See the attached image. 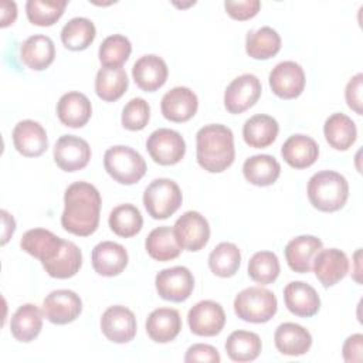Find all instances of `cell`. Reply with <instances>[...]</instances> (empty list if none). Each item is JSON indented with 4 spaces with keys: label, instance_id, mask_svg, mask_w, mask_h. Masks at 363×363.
Instances as JSON below:
<instances>
[{
    "label": "cell",
    "instance_id": "1",
    "mask_svg": "<svg viewBox=\"0 0 363 363\" xmlns=\"http://www.w3.org/2000/svg\"><path fill=\"white\" fill-rule=\"evenodd\" d=\"M101 194L88 182H74L64 193L61 225L65 231L86 237L96 231L101 216Z\"/></svg>",
    "mask_w": 363,
    "mask_h": 363
},
{
    "label": "cell",
    "instance_id": "2",
    "mask_svg": "<svg viewBox=\"0 0 363 363\" xmlns=\"http://www.w3.org/2000/svg\"><path fill=\"white\" fill-rule=\"evenodd\" d=\"M196 157L200 167L208 173L228 169L235 157L233 130L220 123L200 128L196 135Z\"/></svg>",
    "mask_w": 363,
    "mask_h": 363
},
{
    "label": "cell",
    "instance_id": "3",
    "mask_svg": "<svg viewBox=\"0 0 363 363\" xmlns=\"http://www.w3.org/2000/svg\"><path fill=\"white\" fill-rule=\"evenodd\" d=\"M349 183L337 172L322 170L315 173L308 182V199L319 211H337L346 204Z\"/></svg>",
    "mask_w": 363,
    "mask_h": 363
},
{
    "label": "cell",
    "instance_id": "4",
    "mask_svg": "<svg viewBox=\"0 0 363 363\" xmlns=\"http://www.w3.org/2000/svg\"><path fill=\"white\" fill-rule=\"evenodd\" d=\"M278 309L277 296L262 286H250L240 291L234 299L235 315L251 323H265L274 318Z\"/></svg>",
    "mask_w": 363,
    "mask_h": 363
},
{
    "label": "cell",
    "instance_id": "5",
    "mask_svg": "<svg viewBox=\"0 0 363 363\" xmlns=\"http://www.w3.org/2000/svg\"><path fill=\"white\" fill-rule=\"evenodd\" d=\"M106 173L121 184H135L146 173V162L139 152L129 146L116 145L104 155Z\"/></svg>",
    "mask_w": 363,
    "mask_h": 363
},
{
    "label": "cell",
    "instance_id": "6",
    "mask_svg": "<svg viewBox=\"0 0 363 363\" xmlns=\"http://www.w3.org/2000/svg\"><path fill=\"white\" fill-rule=\"evenodd\" d=\"M183 194L176 182L160 177L150 182L143 193V206L155 220H164L174 214L182 206Z\"/></svg>",
    "mask_w": 363,
    "mask_h": 363
},
{
    "label": "cell",
    "instance_id": "7",
    "mask_svg": "<svg viewBox=\"0 0 363 363\" xmlns=\"http://www.w3.org/2000/svg\"><path fill=\"white\" fill-rule=\"evenodd\" d=\"M146 149L156 163L173 166L184 157L186 142L177 130L159 128L149 135Z\"/></svg>",
    "mask_w": 363,
    "mask_h": 363
},
{
    "label": "cell",
    "instance_id": "8",
    "mask_svg": "<svg viewBox=\"0 0 363 363\" xmlns=\"http://www.w3.org/2000/svg\"><path fill=\"white\" fill-rule=\"evenodd\" d=\"M155 286L160 298L170 302H183L194 289V277L183 265L164 268L157 272Z\"/></svg>",
    "mask_w": 363,
    "mask_h": 363
},
{
    "label": "cell",
    "instance_id": "9",
    "mask_svg": "<svg viewBox=\"0 0 363 363\" xmlns=\"http://www.w3.org/2000/svg\"><path fill=\"white\" fill-rule=\"evenodd\" d=\"M173 230L182 250L191 252L200 251L210 238V225L207 218L193 210L183 213L176 220Z\"/></svg>",
    "mask_w": 363,
    "mask_h": 363
},
{
    "label": "cell",
    "instance_id": "10",
    "mask_svg": "<svg viewBox=\"0 0 363 363\" xmlns=\"http://www.w3.org/2000/svg\"><path fill=\"white\" fill-rule=\"evenodd\" d=\"M82 311L79 295L71 289H55L43 301V315L55 325L74 322Z\"/></svg>",
    "mask_w": 363,
    "mask_h": 363
},
{
    "label": "cell",
    "instance_id": "11",
    "mask_svg": "<svg viewBox=\"0 0 363 363\" xmlns=\"http://www.w3.org/2000/svg\"><path fill=\"white\" fill-rule=\"evenodd\" d=\"M261 91V82L254 74H242L227 85L224 91V106L230 113H242L258 101Z\"/></svg>",
    "mask_w": 363,
    "mask_h": 363
},
{
    "label": "cell",
    "instance_id": "12",
    "mask_svg": "<svg viewBox=\"0 0 363 363\" xmlns=\"http://www.w3.org/2000/svg\"><path fill=\"white\" fill-rule=\"evenodd\" d=\"M135 313L123 306H109L101 316V330L104 336L113 343H128L136 336Z\"/></svg>",
    "mask_w": 363,
    "mask_h": 363
},
{
    "label": "cell",
    "instance_id": "13",
    "mask_svg": "<svg viewBox=\"0 0 363 363\" xmlns=\"http://www.w3.org/2000/svg\"><path fill=\"white\" fill-rule=\"evenodd\" d=\"M190 330L197 336H216L225 325V313L218 302L206 299L197 302L187 313Z\"/></svg>",
    "mask_w": 363,
    "mask_h": 363
},
{
    "label": "cell",
    "instance_id": "14",
    "mask_svg": "<svg viewBox=\"0 0 363 363\" xmlns=\"http://www.w3.org/2000/svg\"><path fill=\"white\" fill-rule=\"evenodd\" d=\"M269 86L282 99L298 98L305 88L303 68L295 61H282L269 72Z\"/></svg>",
    "mask_w": 363,
    "mask_h": 363
},
{
    "label": "cell",
    "instance_id": "15",
    "mask_svg": "<svg viewBox=\"0 0 363 363\" xmlns=\"http://www.w3.org/2000/svg\"><path fill=\"white\" fill-rule=\"evenodd\" d=\"M89 143L75 135H62L54 146V160L64 172L84 169L91 159Z\"/></svg>",
    "mask_w": 363,
    "mask_h": 363
},
{
    "label": "cell",
    "instance_id": "16",
    "mask_svg": "<svg viewBox=\"0 0 363 363\" xmlns=\"http://www.w3.org/2000/svg\"><path fill=\"white\" fill-rule=\"evenodd\" d=\"M199 108L197 95L187 86H174L167 91L160 102L162 115L172 122H187Z\"/></svg>",
    "mask_w": 363,
    "mask_h": 363
},
{
    "label": "cell",
    "instance_id": "17",
    "mask_svg": "<svg viewBox=\"0 0 363 363\" xmlns=\"http://www.w3.org/2000/svg\"><path fill=\"white\" fill-rule=\"evenodd\" d=\"M62 238L45 228H31L26 231L20 240L23 251L37 258L41 265L52 261L62 250Z\"/></svg>",
    "mask_w": 363,
    "mask_h": 363
},
{
    "label": "cell",
    "instance_id": "18",
    "mask_svg": "<svg viewBox=\"0 0 363 363\" xmlns=\"http://www.w3.org/2000/svg\"><path fill=\"white\" fill-rule=\"evenodd\" d=\"M313 271L325 288L333 286L349 272L347 255L337 248H322L313 258Z\"/></svg>",
    "mask_w": 363,
    "mask_h": 363
},
{
    "label": "cell",
    "instance_id": "19",
    "mask_svg": "<svg viewBox=\"0 0 363 363\" xmlns=\"http://www.w3.org/2000/svg\"><path fill=\"white\" fill-rule=\"evenodd\" d=\"M13 143L26 157L41 156L48 147V136L41 123L33 119L20 121L13 129Z\"/></svg>",
    "mask_w": 363,
    "mask_h": 363
},
{
    "label": "cell",
    "instance_id": "20",
    "mask_svg": "<svg viewBox=\"0 0 363 363\" xmlns=\"http://www.w3.org/2000/svg\"><path fill=\"white\" fill-rule=\"evenodd\" d=\"M167 75V64L162 57L155 54L142 55L132 67L133 81L145 92H155L162 88Z\"/></svg>",
    "mask_w": 363,
    "mask_h": 363
},
{
    "label": "cell",
    "instance_id": "21",
    "mask_svg": "<svg viewBox=\"0 0 363 363\" xmlns=\"http://www.w3.org/2000/svg\"><path fill=\"white\" fill-rule=\"evenodd\" d=\"M284 301L286 309L301 318H311L320 308V298L316 289L303 281L289 282L284 288Z\"/></svg>",
    "mask_w": 363,
    "mask_h": 363
},
{
    "label": "cell",
    "instance_id": "22",
    "mask_svg": "<svg viewBox=\"0 0 363 363\" xmlns=\"http://www.w3.org/2000/svg\"><path fill=\"white\" fill-rule=\"evenodd\" d=\"M128 251L119 242L102 241L92 250L91 261L95 272L102 277H116L128 265Z\"/></svg>",
    "mask_w": 363,
    "mask_h": 363
},
{
    "label": "cell",
    "instance_id": "23",
    "mask_svg": "<svg viewBox=\"0 0 363 363\" xmlns=\"http://www.w3.org/2000/svg\"><path fill=\"white\" fill-rule=\"evenodd\" d=\"M146 333L156 343H167L177 337L182 330V318L177 309L157 308L146 319Z\"/></svg>",
    "mask_w": 363,
    "mask_h": 363
},
{
    "label": "cell",
    "instance_id": "24",
    "mask_svg": "<svg viewBox=\"0 0 363 363\" xmlns=\"http://www.w3.org/2000/svg\"><path fill=\"white\" fill-rule=\"evenodd\" d=\"M322 250L320 238L315 235H299L285 247V259L289 268L298 274H306L312 268L315 255Z\"/></svg>",
    "mask_w": 363,
    "mask_h": 363
},
{
    "label": "cell",
    "instance_id": "25",
    "mask_svg": "<svg viewBox=\"0 0 363 363\" xmlns=\"http://www.w3.org/2000/svg\"><path fill=\"white\" fill-rule=\"evenodd\" d=\"M91 101L82 92H67L57 104V116L68 128H82L91 119Z\"/></svg>",
    "mask_w": 363,
    "mask_h": 363
},
{
    "label": "cell",
    "instance_id": "26",
    "mask_svg": "<svg viewBox=\"0 0 363 363\" xmlns=\"http://www.w3.org/2000/svg\"><path fill=\"white\" fill-rule=\"evenodd\" d=\"M274 342L279 353L285 356H302L312 346V335L298 323L285 322L277 328Z\"/></svg>",
    "mask_w": 363,
    "mask_h": 363
},
{
    "label": "cell",
    "instance_id": "27",
    "mask_svg": "<svg viewBox=\"0 0 363 363\" xmlns=\"http://www.w3.org/2000/svg\"><path fill=\"white\" fill-rule=\"evenodd\" d=\"M281 155L291 167L306 169L316 162L319 156V146L311 136L296 133L284 142Z\"/></svg>",
    "mask_w": 363,
    "mask_h": 363
},
{
    "label": "cell",
    "instance_id": "28",
    "mask_svg": "<svg viewBox=\"0 0 363 363\" xmlns=\"http://www.w3.org/2000/svg\"><path fill=\"white\" fill-rule=\"evenodd\" d=\"M23 62L33 71H44L55 58L54 41L44 34H34L26 38L20 47Z\"/></svg>",
    "mask_w": 363,
    "mask_h": 363
},
{
    "label": "cell",
    "instance_id": "29",
    "mask_svg": "<svg viewBox=\"0 0 363 363\" xmlns=\"http://www.w3.org/2000/svg\"><path fill=\"white\" fill-rule=\"evenodd\" d=\"M278 132L279 125L277 119L265 113H257L251 116L242 126L244 142L250 147L255 149H262L272 145L278 136Z\"/></svg>",
    "mask_w": 363,
    "mask_h": 363
},
{
    "label": "cell",
    "instance_id": "30",
    "mask_svg": "<svg viewBox=\"0 0 363 363\" xmlns=\"http://www.w3.org/2000/svg\"><path fill=\"white\" fill-rule=\"evenodd\" d=\"M43 329V312L34 303H24L17 308L10 320V330L16 340L28 343Z\"/></svg>",
    "mask_w": 363,
    "mask_h": 363
},
{
    "label": "cell",
    "instance_id": "31",
    "mask_svg": "<svg viewBox=\"0 0 363 363\" xmlns=\"http://www.w3.org/2000/svg\"><path fill=\"white\" fill-rule=\"evenodd\" d=\"M145 248L150 258L160 262L172 261L182 252V247L176 238L174 230L169 225H162L152 230L145 240Z\"/></svg>",
    "mask_w": 363,
    "mask_h": 363
},
{
    "label": "cell",
    "instance_id": "32",
    "mask_svg": "<svg viewBox=\"0 0 363 363\" xmlns=\"http://www.w3.org/2000/svg\"><path fill=\"white\" fill-rule=\"evenodd\" d=\"M242 174L254 186H271L281 174V164L271 155H254L244 162Z\"/></svg>",
    "mask_w": 363,
    "mask_h": 363
},
{
    "label": "cell",
    "instance_id": "33",
    "mask_svg": "<svg viewBox=\"0 0 363 363\" xmlns=\"http://www.w3.org/2000/svg\"><path fill=\"white\" fill-rule=\"evenodd\" d=\"M326 142L336 150H347L357 139L356 123L345 113H332L323 125Z\"/></svg>",
    "mask_w": 363,
    "mask_h": 363
},
{
    "label": "cell",
    "instance_id": "34",
    "mask_svg": "<svg viewBox=\"0 0 363 363\" xmlns=\"http://www.w3.org/2000/svg\"><path fill=\"white\" fill-rule=\"evenodd\" d=\"M262 349L261 339L250 330H234L225 340V352L233 362L244 363L255 360Z\"/></svg>",
    "mask_w": 363,
    "mask_h": 363
},
{
    "label": "cell",
    "instance_id": "35",
    "mask_svg": "<svg viewBox=\"0 0 363 363\" xmlns=\"http://www.w3.org/2000/svg\"><path fill=\"white\" fill-rule=\"evenodd\" d=\"M281 50V37L269 26L259 27L247 34L245 51L254 60H268Z\"/></svg>",
    "mask_w": 363,
    "mask_h": 363
},
{
    "label": "cell",
    "instance_id": "36",
    "mask_svg": "<svg viewBox=\"0 0 363 363\" xmlns=\"http://www.w3.org/2000/svg\"><path fill=\"white\" fill-rule=\"evenodd\" d=\"M129 79L126 71L121 68L102 67L95 77V92L105 102L119 99L128 89Z\"/></svg>",
    "mask_w": 363,
    "mask_h": 363
},
{
    "label": "cell",
    "instance_id": "37",
    "mask_svg": "<svg viewBox=\"0 0 363 363\" xmlns=\"http://www.w3.org/2000/svg\"><path fill=\"white\" fill-rule=\"evenodd\" d=\"M82 265V252L72 241H64L61 252L50 262L44 264L45 272L57 279H67L74 277Z\"/></svg>",
    "mask_w": 363,
    "mask_h": 363
},
{
    "label": "cell",
    "instance_id": "38",
    "mask_svg": "<svg viewBox=\"0 0 363 363\" xmlns=\"http://www.w3.org/2000/svg\"><path fill=\"white\" fill-rule=\"evenodd\" d=\"M95 24L86 17H74L61 30V41L71 51H82L95 40Z\"/></svg>",
    "mask_w": 363,
    "mask_h": 363
},
{
    "label": "cell",
    "instance_id": "39",
    "mask_svg": "<svg viewBox=\"0 0 363 363\" xmlns=\"http://www.w3.org/2000/svg\"><path fill=\"white\" fill-rule=\"evenodd\" d=\"M111 230L123 238L136 235L143 225V217L139 208L130 203L116 206L108 218Z\"/></svg>",
    "mask_w": 363,
    "mask_h": 363
},
{
    "label": "cell",
    "instance_id": "40",
    "mask_svg": "<svg viewBox=\"0 0 363 363\" xmlns=\"http://www.w3.org/2000/svg\"><path fill=\"white\" fill-rule=\"evenodd\" d=\"M241 264V252L234 242H220L208 255V267L211 272L221 278L235 275Z\"/></svg>",
    "mask_w": 363,
    "mask_h": 363
},
{
    "label": "cell",
    "instance_id": "41",
    "mask_svg": "<svg viewBox=\"0 0 363 363\" xmlns=\"http://www.w3.org/2000/svg\"><path fill=\"white\" fill-rule=\"evenodd\" d=\"M67 4V0H28L26 14L31 24L48 27L61 18Z\"/></svg>",
    "mask_w": 363,
    "mask_h": 363
},
{
    "label": "cell",
    "instance_id": "42",
    "mask_svg": "<svg viewBox=\"0 0 363 363\" xmlns=\"http://www.w3.org/2000/svg\"><path fill=\"white\" fill-rule=\"evenodd\" d=\"M132 52V44L128 37L122 34H112L106 37L99 45L98 57L104 67L121 68Z\"/></svg>",
    "mask_w": 363,
    "mask_h": 363
},
{
    "label": "cell",
    "instance_id": "43",
    "mask_svg": "<svg viewBox=\"0 0 363 363\" xmlns=\"http://www.w3.org/2000/svg\"><path fill=\"white\" fill-rule=\"evenodd\" d=\"M279 261L272 251H258L248 261V277L261 285L272 284L279 275Z\"/></svg>",
    "mask_w": 363,
    "mask_h": 363
},
{
    "label": "cell",
    "instance_id": "44",
    "mask_svg": "<svg viewBox=\"0 0 363 363\" xmlns=\"http://www.w3.org/2000/svg\"><path fill=\"white\" fill-rule=\"evenodd\" d=\"M150 119V106L143 98H132L122 109V126L128 130H142Z\"/></svg>",
    "mask_w": 363,
    "mask_h": 363
},
{
    "label": "cell",
    "instance_id": "45",
    "mask_svg": "<svg viewBox=\"0 0 363 363\" xmlns=\"http://www.w3.org/2000/svg\"><path fill=\"white\" fill-rule=\"evenodd\" d=\"M224 9L230 17L234 20H248L252 18L261 9V1L259 0H225L224 1Z\"/></svg>",
    "mask_w": 363,
    "mask_h": 363
},
{
    "label": "cell",
    "instance_id": "46",
    "mask_svg": "<svg viewBox=\"0 0 363 363\" xmlns=\"http://www.w3.org/2000/svg\"><path fill=\"white\" fill-rule=\"evenodd\" d=\"M221 356L218 350L206 343H196L191 345L186 354H184V362L186 363H194V362H211V363H220Z\"/></svg>",
    "mask_w": 363,
    "mask_h": 363
},
{
    "label": "cell",
    "instance_id": "47",
    "mask_svg": "<svg viewBox=\"0 0 363 363\" xmlns=\"http://www.w3.org/2000/svg\"><path fill=\"white\" fill-rule=\"evenodd\" d=\"M362 86H363V74L359 72L354 77L349 79L345 88V98L347 102V106L354 111L357 115L363 113L362 109Z\"/></svg>",
    "mask_w": 363,
    "mask_h": 363
},
{
    "label": "cell",
    "instance_id": "48",
    "mask_svg": "<svg viewBox=\"0 0 363 363\" xmlns=\"http://www.w3.org/2000/svg\"><path fill=\"white\" fill-rule=\"evenodd\" d=\"M342 356L346 363H360L363 360V335L354 333L350 335L343 346H342Z\"/></svg>",
    "mask_w": 363,
    "mask_h": 363
},
{
    "label": "cell",
    "instance_id": "49",
    "mask_svg": "<svg viewBox=\"0 0 363 363\" xmlns=\"http://www.w3.org/2000/svg\"><path fill=\"white\" fill-rule=\"evenodd\" d=\"M0 10H1V27H7L13 24L17 18V4L14 1L9 0H1L0 3Z\"/></svg>",
    "mask_w": 363,
    "mask_h": 363
},
{
    "label": "cell",
    "instance_id": "50",
    "mask_svg": "<svg viewBox=\"0 0 363 363\" xmlns=\"http://www.w3.org/2000/svg\"><path fill=\"white\" fill-rule=\"evenodd\" d=\"M1 218H3V225H4L1 244L4 245V244L10 240V237L13 235V233H14V230H16V221H14L13 216H10L6 210H1Z\"/></svg>",
    "mask_w": 363,
    "mask_h": 363
},
{
    "label": "cell",
    "instance_id": "51",
    "mask_svg": "<svg viewBox=\"0 0 363 363\" xmlns=\"http://www.w3.org/2000/svg\"><path fill=\"white\" fill-rule=\"evenodd\" d=\"M354 262H356V269H354V274H353V278H354V281L357 282V284H360L362 281H360V248L354 252Z\"/></svg>",
    "mask_w": 363,
    "mask_h": 363
}]
</instances>
